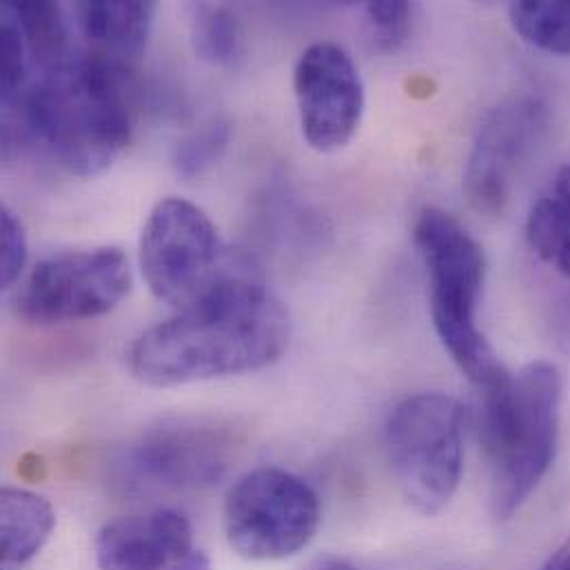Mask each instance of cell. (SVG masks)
<instances>
[{
    "instance_id": "cell-11",
    "label": "cell",
    "mask_w": 570,
    "mask_h": 570,
    "mask_svg": "<svg viewBox=\"0 0 570 570\" xmlns=\"http://www.w3.org/2000/svg\"><path fill=\"white\" fill-rule=\"evenodd\" d=\"M234 440L218 426L169 422L147 431L129 451L127 466L147 484L207 489L225 478Z\"/></svg>"
},
{
    "instance_id": "cell-10",
    "label": "cell",
    "mask_w": 570,
    "mask_h": 570,
    "mask_svg": "<svg viewBox=\"0 0 570 570\" xmlns=\"http://www.w3.org/2000/svg\"><path fill=\"white\" fill-rule=\"evenodd\" d=\"M304 140L322 154L346 147L364 114V85L351 53L331 40L308 45L293 71Z\"/></svg>"
},
{
    "instance_id": "cell-15",
    "label": "cell",
    "mask_w": 570,
    "mask_h": 570,
    "mask_svg": "<svg viewBox=\"0 0 570 570\" xmlns=\"http://www.w3.org/2000/svg\"><path fill=\"white\" fill-rule=\"evenodd\" d=\"M527 240L538 258L570 278V163L533 203Z\"/></svg>"
},
{
    "instance_id": "cell-14",
    "label": "cell",
    "mask_w": 570,
    "mask_h": 570,
    "mask_svg": "<svg viewBox=\"0 0 570 570\" xmlns=\"http://www.w3.org/2000/svg\"><path fill=\"white\" fill-rule=\"evenodd\" d=\"M56 527L51 504L27 489L7 487L0 493V551L7 567L31 562Z\"/></svg>"
},
{
    "instance_id": "cell-4",
    "label": "cell",
    "mask_w": 570,
    "mask_h": 570,
    "mask_svg": "<svg viewBox=\"0 0 570 570\" xmlns=\"http://www.w3.org/2000/svg\"><path fill=\"white\" fill-rule=\"evenodd\" d=\"M413 243L429 272L431 317L444 348L480 393L502 384L511 373L478 326L487 274L480 243L451 214L435 207L417 216Z\"/></svg>"
},
{
    "instance_id": "cell-9",
    "label": "cell",
    "mask_w": 570,
    "mask_h": 570,
    "mask_svg": "<svg viewBox=\"0 0 570 570\" xmlns=\"http://www.w3.org/2000/svg\"><path fill=\"white\" fill-rule=\"evenodd\" d=\"M547 125L549 107L538 94H513L484 116L464 171V194L475 212L484 216L504 212L520 167Z\"/></svg>"
},
{
    "instance_id": "cell-24",
    "label": "cell",
    "mask_w": 570,
    "mask_h": 570,
    "mask_svg": "<svg viewBox=\"0 0 570 570\" xmlns=\"http://www.w3.org/2000/svg\"><path fill=\"white\" fill-rule=\"evenodd\" d=\"M542 570H570V538L549 558Z\"/></svg>"
},
{
    "instance_id": "cell-16",
    "label": "cell",
    "mask_w": 570,
    "mask_h": 570,
    "mask_svg": "<svg viewBox=\"0 0 570 570\" xmlns=\"http://www.w3.org/2000/svg\"><path fill=\"white\" fill-rule=\"evenodd\" d=\"M11 16L16 18L29 56L31 65H38L45 71L56 69L65 60H69L67 49V27L62 20V11L53 2H20L7 4Z\"/></svg>"
},
{
    "instance_id": "cell-21",
    "label": "cell",
    "mask_w": 570,
    "mask_h": 570,
    "mask_svg": "<svg viewBox=\"0 0 570 570\" xmlns=\"http://www.w3.org/2000/svg\"><path fill=\"white\" fill-rule=\"evenodd\" d=\"M368 38L377 51H397L411 36L413 7L402 0H380L364 7Z\"/></svg>"
},
{
    "instance_id": "cell-2",
    "label": "cell",
    "mask_w": 570,
    "mask_h": 570,
    "mask_svg": "<svg viewBox=\"0 0 570 570\" xmlns=\"http://www.w3.org/2000/svg\"><path fill=\"white\" fill-rule=\"evenodd\" d=\"M122 73V65L96 53L69 58L45 71L20 100L24 129L71 174L82 178L102 174L129 145L134 131Z\"/></svg>"
},
{
    "instance_id": "cell-19",
    "label": "cell",
    "mask_w": 570,
    "mask_h": 570,
    "mask_svg": "<svg viewBox=\"0 0 570 570\" xmlns=\"http://www.w3.org/2000/svg\"><path fill=\"white\" fill-rule=\"evenodd\" d=\"M232 140V125L229 120L216 116L203 122L198 129L187 134L176 147H174V169L183 178H200L209 169H214Z\"/></svg>"
},
{
    "instance_id": "cell-20",
    "label": "cell",
    "mask_w": 570,
    "mask_h": 570,
    "mask_svg": "<svg viewBox=\"0 0 570 570\" xmlns=\"http://www.w3.org/2000/svg\"><path fill=\"white\" fill-rule=\"evenodd\" d=\"M2 16V33H0V94H2V111L18 107V102L29 91L27 76L31 69V56L24 42V36L7 9H0Z\"/></svg>"
},
{
    "instance_id": "cell-5",
    "label": "cell",
    "mask_w": 570,
    "mask_h": 570,
    "mask_svg": "<svg viewBox=\"0 0 570 570\" xmlns=\"http://www.w3.org/2000/svg\"><path fill=\"white\" fill-rule=\"evenodd\" d=\"M140 269L160 302L185 311L252 267L225 247L198 205L171 196L151 209L142 227Z\"/></svg>"
},
{
    "instance_id": "cell-3",
    "label": "cell",
    "mask_w": 570,
    "mask_h": 570,
    "mask_svg": "<svg viewBox=\"0 0 570 570\" xmlns=\"http://www.w3.org/2000/svg\"><path fill=\"white\" fill-rule=\"evenodd\" d=\"M480 442L491 464V504L509 520L547 478L560 438L562 375L535 362L482 391Z\"/></svg>"
},
{
    "instance_id": "cell-1",
    "label": "cell",
    "mask_w": 570,
    "mask_h": 570,
    "mask_svg": "<svg viewBox=\"0 0 570 570\" xmlns=\"http://www.w3.org/2000/svg\"><path fill=\"white\" fill-rule=\"evenodd\" d=\"M288 337L285 304L247 269L142 331L127 351V364L147 386H180L267 368L285 355Z\"/></svg>"
},
{
    "instance_id": "cell-13",
    "label": "cell",
    "mask_w": 570,
    "mask_h": 570,
    "mask_svg": "<svg viewBox=\"0 0 570 570\" xmlns=\"http://www.w3.org/2000/svg\"><path fill=\"white\" fill-rule=\"evenodd\" d=\"M156 4L142 0H98L76 4V18L94 53L125 67L149 40Z\"/></svg>"
},
{
    "instance_id": "cell-12",
    "label": "cell",
    "mask_w": 570,
    "mask_h": 570,
    "mask_svg": "<svg viewBox=\"0 0 570 570\" xmlns=\"http://www.w3.org/2000/svg\"><path fill=\"white\" fill-rule=\"evenodd\" d=\"M94 549L100 570H212L189 520L176 511L118 518L100 529Z\"/></svg>"
},
{
    "instance_id": "cell-7",
    "label": "cell",
    "mask_w": 570,
    "mask_h": 570,
    "mask_svg": "<svg viewBox=\"0 0 570 570\" xmlns=\"http://www.w3.org/2000/svg\"><path fill=\"white\" fill-rule=\"evenodd\" d=\"M320 527V500L297 475L263 466L243 475L225 502L232 549L252 562H278L299 553Z\"/></svg>"
},
{
    "instance_id": "cell-17",
    "label": "cell",
    "mask_w": 570,
    "mask_h": 570,
    "mask_svg": "<svg viewBox=\"0 0 570 570\" xmlns=\"http://www.w3.org/2000/svg\"><path fill=\"white\" fill-rule=\"evenodd\" d=\"M191 42L196 53L218 67L234 65L243 53V27L225 4L200 2L191 13Z\"/></svg>"
},
{
    "instance_id": "cell-18",
    "label": "cell",
    "mask_w": 570,
    "mask_h": 570,
    "mask_svg": "<svg viewBox=\"0 0 570 570\" xmlns=\"http://www.w3.org/2000/svg\"><path fill=\"white\" fill-rule=\"evenodd\" d=\"M513 29L533 47L570 56V2H513Z\"/></svg>"
},
{
    "instance_id": "cell-25",
    "label": "cell",
    "mask_w": 570,
    "mask_h": 570,
    "mask_svg": "<svg viewBox=\"0 0 570 570\" xmlns=\"http://www.w3.org/2000/svg\"><path fill=\"white\" fill-rule=\"evenodd\" d=\"M311 570H357L344 558H322Z\"/></svg>"
},
{
    "instance_id": "cell-22",
    "label": "cell",
    "mask_w": 570,
    "mask_h": 570,
    "mask_svg": "<svg viewBox=\"0 0 570 570\" xmlns=\"http://www.w3.org/2000/svg\"><path fill=\"white\" fill-rule=\"evenodd\" d=\"M27 263V234L22 220L9 209L0 212V285L11 288L20 281Z\"/></svg>"
},
{
    "instance_id": "cell-8",
    "label": "cell",
    "mask_w": 570,
    "mask_h": 570,
    "mask_svg": "<svg viewBox=\"0 0 570 570\" xmlns=\"http://www.w3.org/2000/svg\"><path fill=\"white\" fill-rule=\"evenodd\" d=\"M131 291L129 258L116 247L65 252L36 265L16 295L18 315L62 324L107 315Z\"/></svg>"
},
{
    "instance_id": "cell-6",
    "label": "cell",
    "mask_w": 570,
    "mask_h": 570,
    "mask_svg": "<svg viewBox=\"0 0 570 570\" xmlns=\"http://www.w3.org/2000/svg\"><path fill=\"white\" fill-rule=\"evenodd\" d=\"M386 453L404 498L424 515L453 500L464 466V411L444 393L402 400L386 422Z\"/></svg>"
},
{
    "instance_id": "cell-23",
    "label": "cell",
    "mask_w": 570,
    "mask_h": 570,
    "mask_svg": "<svg viewBox=\"0 0 570 570\" xmlns=\"http://www.w3.org/2000/svg\"><path fill=\"white\" fill-rule=\"evenodd\" d=\"M549 326L553 342L562 353L570 355V291L556 297L551 304V315H549Z\"/></svg>"
}]
</instances>
